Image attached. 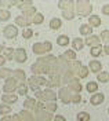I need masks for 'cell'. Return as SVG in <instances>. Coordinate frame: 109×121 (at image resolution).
I'll return each instance as SVG.
<instances>
[{
	"label": "cell",
	"instance_id": "obj_1",
	"mask_svg": "<svg viewBox=\"0 0 109 121\" xmlns=\"http://www.w3.org/2000/svg\"><path fill=\"white\" fill-rule=\"evenodd\" d=\"M76 13L82 17H86V15H91L93 13V6L90 1L87 0H77L76 1Z\"/></svg>",
	"mask_w": 109,
	"mask_h": 121
},
{
	"label": "cell",
	"instance_id": "obj_2",
	"mask_svg": "<svg viewBox=\"0 0 109 121\" xmlns=\"http://www.w3.org/2000/svg\"><path fill=\"white\" fill-rule=\"evenodd\" d=\"M19 8L22 10V15L23 17H26V18H33L35 15L37 14L36 13V7H33V3H32L31 0H23L19 3Z\"/></svg>",
	"mask_w": 109,
	"mask_h": 121
},
{
	"label": "cell",
	"instance_id": "obj_3",
	"mask_svg": "<svg viewBox=\"0 0 109 121\" xmlns=\"http://www.w3.org/2000/svg\"><path fill=\"white\" fill-rule=\"evenodd\" d=\"M32 51L37 55H44V54L53 51V44L50 41H43V43H35L32 45Z\"/></svg>",
	"mask_w": 109,
	"mask_h": 121
},
{
	"label": "cell",
	"instance_id": "obj_4",
	"mask_svg": "<svg viewBox=\"0 0 109 121\" xmlns=\"http://www.w3.org/2000/svg\"><path fill=\"white\" fill-rule=\"evenodd\" d=\"M28 83H29V87H31L32 90L35 91V92H37L41 85H46V87H47L48 80H46V78H44V77H41V76H35V74H33L32 77L28 78Z\"/></svg>",
	"mask_w": 109,
	"mask_h": 121
},
{
	"label": "cell",
	"instance_id": "obj_5",
	"mask_svg": "<svg viewBox=\"0 0 109 121\" xmlns=\"http://www.w3.org/2000/svg\"><path fill=\"white\" fill-rule=\"evenodd\" d=\"M36 98L41 102H55V99L58 98V95L53 90H44V91H37L36 92Z\"/></svg>",
	"mask_w": 109,
	"mask_h": 121
},
{
	"label": "cell",
	"instance_id": "obj_6",
	"mask_svg": "<svg viewBox=\"0 0 109 121\" xmlns=\"http://www.w3.org/2000/svg\"><path fill=\"white\" fill-rule=\"evenodd\" d=\"M72 69H73L75 74H77V78H86L88 76V68H86L80 60H75L72 65Z\"/></svg>",
	"mask_w": 109,
	"mask_h": 121
},
{
	"label": "cell",
	"instance_id": "obj_7",
	"mask_svg": "<svg viewBox=\"0 0 109 121\" xmlns=\"http://www.w3.org/2000/svg\"><path fill=\"white\" fill-rule=\"evenodd\" d=\"M18 85H19V81L15 77H8L6 80V83H4V85H3V91L6 94H13L14 91L18 90Z\"/></svg>",
	"mask_w": 109,
	"mask_h": 121
},
{
	"label": "cell",
	"instance_id": "obj_8",
	"mask_svg": "<svg viewBox=\"0 0 109 121\" xmlns=\"http://www.w3.org/2000/svg\"><path fill=\"white\" fill-rule=\"evenodd\" d=\"M36 62L41 63V65H46V66H55L58 63V58L54 56V55H51V54H48V55H43V56L37 58Z\"/></svg>",
	"mask_w": 109,
	"mask_h": 121
},
{
	"label": "cell",
	"instance_id": "obj_9",
	"mask_svg": "<svg viewBox=\"0 0 109 121\" xmlns=\"http://www.w3.org/2000/svg\"><path fill=\"white\" fill-rule=\"evenodd\" d=\"M72 95H73V92H72L68 87H62V88H59L58 96H59V99L62 100L65 105H68V103L72 102Z\"/></svg>",
	"mask_w": 109,
	"mask_h": 121
},
{
	"label": "cell",
	"instance_id": "obj_10",
	"mask_svg": "<svg viewBox=\"0 0 109 121\" xmlns=\"http://www.w3.org/2000/svg\"><path fill=\"white\" fill-rule=\"evenodd\" d=\"M51 68L53 66H46V65H41V63H37V62H35L33 65H32V72L35 73V76H39L41 73H51Z\"/></svg>",
	"mask_w": 109,
	"mask_h": 121
},
{
	"label": "cell",
	"instance_id": "obj_11",
	"mask_svg": "<svg viewBox=\"0 0 109 121\" xmlns=\"http://www.w3.org/2000/svg\"><path fill=\"white\" fill-rule=\"evenodd\" d=\"M3 35H4L6 39H14L18 35V29H17L15 25H7L3 29Z\"/></svg>",
	"mask_w": 109,
	"mask_h": 121
},
{
	"label": "cell",
	"instance_id": "obj_12",
	"mask_svg": "<svg viewBox=\"0 0 109 121\" xmlns=\"http://www.w3.org/2000/svg\"><path fill=\"white\" fill-rule=\"evenodd\" d=\"M14 118H17L18 121H35L33 114L29 110H25V109L22 112H19L18 114H14Z\"/></svg>",
	"mask_w": 109,
	"mask_h": 121
},
{
	"label": "cell",
	"instance_id": "obj_13",
	"mask_svg": "<svg viewBox=\"0 0 109 121\" xmlns=\"http://www.w3.org/2000/svg\"><path fill=\"white\" fill-rule=\"evenodd\" d=\"M68 88H69L73 94H80V91L83 90V85L79 83V78L73 77L69 83H68Z\"/></svg>",
	"mask_w": 109,
	"mask_h": 121
},
{
	"label": "cell",
	"instance_id": "obj_14",
	"mask_svg": "<svg viewBox=\"0 0 109 121\" xmlns=\"http://www.w3.org/2000/svg\"><path fill=\"white\" fill-rule=\"evenodd\" d=\"M14 59L19 63H25L26 59H28V55H26V51L25 48H17L15 54H14Z\"/></svg>",
	"mask_w": 109,
	"mask_h": 121
},
{
	"label": "cell",
	"instance_id": "obj_15",
	"mask_svg": "<svg viewBox=\"0 0 109 121\" xmlns=\"http://www.w3.org/2000/svg\"><path fill=\"white\" fill-rule=\"evenodd\" d=\"M84 44L86 45H90L91 48L93 47H97V45H101V37L97 36V35H91L84 40Z\"/></svg>",
	"mask_w": 109,
	"mask_h": 121
},
{
	"label": "cell",
	"instance_id": "obj_16",
	"mask_svg": "<svg viewBox=\"0 0 109 121\" xmlns=\"http://www.w3.org/2000/svg\"><path fill=\"white\" fill-rule=\"evenodd\" d=\"M31 22H32V19L26 18V17H23V15H18V17L15 18V25L22 26V28H29Z\"/></svg>",
	"mask_w": 109,
	"mask_h": 121
},
{
	"label": "cell",
	"instance_id": "obj_17",
	"mask_svg": "<svg viewBox=\"0 0 109 121\" xmlns=\"http://www.w3.org/2000/svg\"><path fill=\"white\" fill-rule=\"evenodd\" d=\"M35 121H51V113H48L47 110L39 112L35 116Z\"/></svg>",
	"mask_w": 109,
	"mask_h": 121
},
{
	"label": "cell",
	"instance_id": "obj_18",
	"mask_svg": "<svg viewBox=\"0 0 109 121\" xmlns=\"http://www.w3.org/2000/svg\"><path fill=\"white\" fill-rule=\"evenodd\" d=\"M1 100H3V103H6V105L15 103L17 100H18V95H14V94H4V95H1Z\"/></svg>",
	"mask_w": 109,
	"mask_h": 121
},
{
	"label": "cell",
	"instance_id": "obj_19",
	"mask_svg": "<svg viewBox=\"0 0 109 121\" xmlns=\"http://www.w3.org/2000/svg\"><path fill=\"white\" fill-rule=\"evenodd\" d=\"M104 99H105L104 94H101V92H97V94H94L93 96H91L90 102H91V105L98 106V105H101L102 102H104Z\"/></svg>",
	"mask_w": 109,
	"mask_h": 121
},
{
	"label": "cell",
	"instance_id": "obj_20",
	"mask_svg": "<svg viewBox=\"0 0 109 121\" xmlns=\"http://www.w3.org/2000/svg\"><path fill=\"white\" fill-rule=\"evenodd\" d=\"M72 47H73V51H80L84 47V40L82 37H75L72 40Z\"/></svg>",
	"mask_w": 109,
	"mask_h": 121
},
{
	"label": "cell",
	"instance_id": "obj_21",
	"mask_svg": "<svg viewBox=\"0 0 109 121\" xmlns=\"http://www.w3.org/2000/svg\"><path fill=\"white\" fill-rule=\"evenodd\" d=\"M36 99L35 98H26L23 100V107H25V110H35V107H36Z\"/></svg>",
	"mask_w": 109,
	"mask_h": 121
},
{
	"label": "cell",
	"instance_id": "obj_22",
	"mask_svg": "<svg viewBox=\"0 0 109 121\" xmlns=\"http://www.w3.org/2000/svg\"><path fill=\"white\" fill-rule=\"evenodd\" d=\"M79 32H80L82 36H91V33H93V28H91L88 23H83V25H80Z\"/></svg>",
	"mask_w": 109,
	"mask_h": 121
},
{
	"label": "cell",
	"instance_id": "obj_23",
	"mask_svg": "<svg viewBox=\"0 0 109 121\" xmlns=\"http://www.w3.org/2000/svg\"><path fill=\"white\" fill-rule=\"evenodd\" d=\"M88 25L91 28H98L101 26V18L98 15H90L88 17Z\"/></svg>",
	"mask_w": 109,
	"mask_h": 121
},
{
	"label": "cell",
	"instance_id": "obj_24",
	"mask_svg": "<svg viewBox=\"0 0 109 121\" xmlns=\"http://www.w3.org/2000/svg\"><path fill=\"white\" fill-rule=\"evenodd\" d=\"M73 6H75V3L72 0H59L58 1V7L61 8L62 11L68 10V8H73Z\"/></svg>",
	"mask_w": 109,
	"mask_h": 121
},
{
	"label": "cell",
	"instance_id": "obj_25",
	"mask_svg": "<svg viewBox=\"0 0 109 121\" xmlns=\"http://www.w3.org/2000/svg\"><path fill=\"white\" fill-rule=\"evenodd\" d=\"M13 77H15L19 83H23L26 80V76H25V72L21 70V69H17V70H13Z\"/></svg>",
	"mask_w": 109,
	"mask_h": 121
},
{
	"label": "cell",
	"instance_id": "obj_26",
	"mask_svg": "<svg viewBox=\"0 0 109 121\" xmlns=\"http://www.w3.org/2000/svg\"><path fill=\"white\" fill-rule=\"evenodd\" d=\"M101 69H102L101 62H98V60H91L90 62V70L93 73H101Z\"/></svg>",
	"mask_w": 109,
	"mask_h": 121
},
{
	"label": "cell",
	"instance_id": "obj_27",
	"mask_svg": "<svg viewBox=\"0 0 109 121\" xmlns=\"http://www.w3.org/2000/svg\"><path fill=\"white\" fill-rule=\"evenodd\" d=\"M62 17H64V19H66V21L73 19V18H75V7L73 8H68V10L62 11Z\"/></svg>",
	"mask_w": 109,
	"mask_h": 121
},
{
	"label": "cell",
	"instance_id": "obj_28",
	"mask_svg": "<svg viewBox=\"0 0 109 121\" xmlns=\"http://www.w3.org/2000/svg\"><path fill=\"white\" fill-rule=\"evenodd\" d=\"M61 25H62V21H61V18H51V21H50V28L53 30H57L61 28Z\"/></svg>",
	"mask_w": 109,
	"mask_h": 121
},
{
	"label": "cell",
	"instance_id": "obj_29",
	"mask_svg": "<svg viewBox=\"0 0 109 121\" xmlns=\"http://www.w3.org/2000/svg\"><path fill=\"white\" fill-rule=\"evenodd\" d=\"M21 1L18 0H0V6L1 7H11V6H19Z\"/></svg>",
	"mask_w": 109,
	"mask_h": 121
},
{
	"label": "cell",
	"instance_id": "obj_30",
	"mask_svg": "<svg viewBox=\"0 0 109 121\" xmlns=\"http://www.w3.org/2000/svg\"><path fill=\"white\" fill-rule=\"evenodd\" d=\"M70 41H69V37L66 36V35H61V36H58V39H57V44L58 45H62V47H65V45H68Z\"/></svg>",
	"mask_w": 109,
	"mask_h": 121
},
{
	"label": "cell",
	"instance_id": "obj_31",
	"mask_svg": "<svg viewBox=\"0 0 109 121\" xmlns=\"http://www.w3.org/2000/svg\"><path fill=\"white\" fill-rule=\"evenodd\" d=\"M0 77L6 78V80H7L8 77H13V70L7 69V68H0Z\"/></svg>",
	"mask_w": 109,
	"mask_h": 121
},
{
	"label": "cell",
	"instance_id": "obj_32",
	"mask_svg": "<svg viewBox=\"0 0 109 121\" xmlns=\"http://www.w3.org/2000/svg\"><path fill=\"white\" fill-rule=\"evenodd\" d=\"M4 56H6V59L11 60L13 58H14V54H15V50L13 48V47H7V48H4Z\"/></svg>",
	"mask_w": 109,
	"mask_h": 121
},
{
	"label": "cell",
	"instance_id": "obj_33",
	"mask_svg": "<svg viewBox=\"0 0 109 121\" xmlns=\"http://www.w3.org/2000/svg\"><path fill=\"white\" fill-rule=\"evenodd\" d=\"M10 17H11V14H10L8 10H6V8H0V21H1V22L8 21Z\"/></svg>",
	"mask_w": 109,
	"mask_h": 121
},
{
	"label": "cell",
	"instance_id": "obj_34",
	"mask_svg": "<svg viewBox=\"0 0 109 121\" xmlns=\"http://www.w3.org/2000/svg\"><path fill=\"white\" fill-rule=\"evenodd\" d=\"M43 22H44V15L41 14V13H37L32 18V23H35V25H40V23H43Z\"/></svg>",
	"mask_w": 109,
	"mask_h": 121
},
{
	"label": "cell",
	"instance_id": "obj_35",
	"mask_svg": "<svg viewBox=\"0 0 109 121\" xmlns=\"http://www.w3.org/2000/svg\"><path fill=\"white\" fill-rule=\"evenodd\" d=\"M64 58L66 60H75L76 59V51H73V50L65 51V52H64Z\"/></svg>",
	"mask_w": 109,
	"mask_h": 121
},
{
	"label": "cell",
	"instance_id": "obj_36",
	"mask_svg": "<svg viewBox=\"0 0 109 121\" xmlns=\"http://www.w3.org/2000/svg\"><path fill=\"white\" fill-rule=\"evenodd\" d=\"M86 90L90 92V94H94V92H97L98 90V84L95 83V81H90V83L86 85Z\"/></svg>",
	"mask_w": 109,
	"mask_h": 121
},
{
	"label": "cell",
	"instance_id": "obj_37",
	"mask_svg": "<svg viewBox=\"0 0 109 121\" xmlns=\"http://www.w3.org/2000/svg\"><path fill=\"white\" fill-rule=\"evenodd\" d=\"M102 50H104V47H101V45H97V47H93L91 48V51H90V54L93 55V56H100L102 52Z\"/></svg>",
	"mask_w": 109,
	"mask_h": 121
},
{
	"label": "cell",
	"instance_id": "obj_38",
	"mask_svg": "<svg viewBox=\"0 0 109 121\" xmlns=\"http://www.w3.org/2000/svg\"><path fill=\"white\" fill-rule=\"evenodd\" d=\"M18 95H26V92H28V85L23 83H19L18 85Z\"/></svg>",
	"mask_w": 109,
	"mask_h": 121
},
{
	"label": "cell",
	"instance_id": "obj_39",
	"mask_svg": "<svg viewBox=\"0 0 109 121\" xmlns=\"http://www.w3.org/2000/svg\"><path fill=\"white\" fill-rule=\"evenodd\" d=\"M90 114L86 113V112H80L77 114V121H90Z\"/></svg>",
	"mask_w": 109,
	"mask_h": 121
},
{
	"label": "cell",
	"instance_id": "obj_40",
	"mask_svg": "<svg viewBox=\"0 0 109 121\" xmlns=\"http://www.w3.org/2000/svg\"><path fill=\"white\" fill-rule=\"evenodd\" d=\"M44 110H47L48 113H54L55 110H57V103L55 102H48L46 105V109Z\"/></svg>",
	"mask_w": 109,
	"mask_h": 121
},
{
	"label": "cell",
	"instance_id": "obj_41",
	"mask_svg": "<svg viewBox=\"0 0 109 121\" xmlns=\"http://www.w3.org/2000/svg\"><path fill=\"white\" fill-rule=\"evenodd\" d=\"M97 80L101 81V83H106V81H108V72H101V73H98Z\"/></svg>",
	"mask_w": 109,
	"mask_h": 121
},
{
	"label": "cell",
	"instance_id": "obj_42",
	"mask_svg": "<svg viewBox=\"0 0 109 121\" xmlns=\"http://www.w3.org/2000/svg\"><path fill=\"white\" fill-rule=\"evenodd\" d=\"M10 112H11V106L10 105H6V103L0 105V114H8Z\"/></svg>",
	"mask_w": 109,
	"mask_h": 121
},
{
	"label": "cell",
	"instance_id": "obj_43",
	"mask_svg": "<svg viewBox=\"0 0 109 121\" xmlns=\"http://www.w3.org/2000/svg\"><path fill=\"white\" fill-rule=\"evenodd\" d=\"M32 36H33V30H32L31 28H25V29L22 30V37L23 39H31Z\"/></svg>",
	"mask_w": 109,
	"mask_h": 121
},
{
	"label": "cell",
	"instance_id": "obj_44",
	"mask_svg": "<svg viewBox=\"0 0 109 121\" xmlns=\"http://www.w3.org/2000/svg\"><path fill=\"white\" fill-rule=\"evenodd\" d=\"M44 109H46V105H44L41 100H39V102L36 103V107H35V110H33V112H35V114H36V113H39V112H43Z\"/></svg>",
	"mask_w": 109,
	"mask_h": 121
},
{
	"label": "cell",
	"instance_id": "obj_45",
	"mask_svg": "<svg viewBox=\"0 0 109 121\" xmlns=\"http://www.w3.org/2000/svg\"><path fill=\"white\" fill-rule=\"evenodd\" d=\"M100 37H101V40H104L106 44H109V29L108 30H102L101 35H100Z\"/></svg>",
	"mask_w": 109,
	"mask_h": 121
},
{
	"label": "cell",
	"instance_id": "obj_46",
	"mask_svg": "<svg viewBox=\"0 0 109 121\" xmlns=\"http://www.w3.org/2000/svg\"><path fill=\"white\" fill-rule=\"evenodd\" d=\"M80 100H82V96H80L79 94H73V95H72V102H73V103H79Z\"/></svg>",
	"mask_w": 109,
	"mask_h": 121
},
{
	"label": "cell",
	"instance_id": "obj_47",
	"mask_svg": "<svg viewBox=\"0 0 109 121\" xmlns=\"http://www.w3.org/2000/svg\"><path fill=\"white\" fill-rule=\"evenodd\" d=\"M102 14L104 15H109V4H105V6H104V7H102Z\"/></svg>",
	"mask_w": 109,
	"mask_h": 121
},
{
	"label": "cell",
	"instance_id": "obj_48",
	"mask_svg": "<svg viewBox=\"0 0 109 121\" xmlns=\"http://www.w3.org/2000/svg\"><path fill=\"white\" fill-rule=\"evenodd\" d=\"M6 62H7L6 56H4V55H0V68H3V66L6 65Z\"/></svg>",
	"mask_w": 109,
	"mask_h": 121
},
{
	"label": "cell",
	"instance_id": "obj_49",
	"mask_svg": "<svg viewBox=\"0 0 109 121\" xmlns=\"http://www.w3.org/2000/svg\"><path fill=\"white\" fill-rule=\"evenodd\" d=\"M54 121H66V118H65L64 116H61V114H58V116L54 117Z\"/></svg>",
	"mask_w": 109,
	"mask_h": 121
},
{
	"label": "cell",
	"instance_id": "obj_50",
	"mask_svg": "<svg viewBox=\"0 0 109 121\" xmlns=\"http://www.w3.org/2000/svg\"><path fill=\"white\" fill-rule=\"evenodd\" d=\"M104 52H105V54L109 56V44H105V45H104Z\"/></svg>",
	"mask_w": 109,
	"mask_h": 121
},
{
	"label": "cell",
	"instance_id": "obj_51",
	"mask_svg": "<svg viewBox=\"0 0 109 121\" xmlns=\"http://www.w3.org/2000/svg\"><path fill=\"white\" fill-rule=\"evenodd\" d=\"M3 51H4V45H3V44H0V54L3 52Z\"/></svg>",
	"mask_w": 109,
	"mask_h": 121
},
{
	"label": "cell",
	"instance_id": "obj_52",
	"mask_svg": "<svg viewBox=\"0 0 109 121\" xmlns=\"http://www.w3.org/2000/svg\"><path fill=\"white\" fill-rule=\"evenodd\" d=\"M108 80H109V72H108Z\"/></svg>",
	"mask_w": 109,
	"mask_h": 121
},
{
	"label": "cell",
	"instance_id": "obj_53",
	"mask_svg": "<svg viewBox=\"0 0 109 121\" xmlns=\"http://www.w3.org/2000/svg\"><path fill=\"white\" fill-rule=\"evenodd\" d=\"M108 113H109V109H108Z\"/></svg>",
	"mask_w": 109,
	"mask_h": 121
}]
</instances>
